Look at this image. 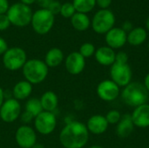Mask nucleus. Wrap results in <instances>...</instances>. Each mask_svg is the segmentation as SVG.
Returning <instances> with one entry per match:
<instances>
[{"label":"nucleus","mask_w":149,"mask_h":148,"mask_svg":"<svg viewBox=\"0 0 149 148\" xmlns=\"http://www.w3.org/2000/svg\"><path fill=\"white\" fill-rule=\"evenodd\" d=\"M53 0H37L36 2L41 7V9H47Z\"/></svg>","instance_id":"obj_37"},{"label":"nucleus","mask_w":149,"mask_h":148,"mask_svg":"<svg viewBox=\"0 0 149 148\" xmlns=\"http://www.w3.org/2000/svg\"><path fill=\"white\" fill-rule=\"evenodd\" d=\"M148 93L142 83L131 82L123 87L122 92H120V97L126 105L135 108L148 102Z\"/></svg>","instance_id":"obj_2"},{"label":"nucleus","mask_w":149,"mask_h":148,"mask_svg":"<svg viewBox=\"0 0 149 148\" xmlns=\"http://www.w3.org/2000/svg\"><path fill=\"white\" fill-rule=\"evenodd\" d=\"M61 5H62V3H60V2L53 0V1L52 2V3L49 5V7L47 8V10H48L52 14H53V15L55 16V15L60 13Z\"/></svg>","instance_id":"obj_30"},{"label":"nucleus","mask_w":149,"mask_h":148,"mask_svg":"<svg viewBox=\"0 0 149 148\" xmlns=\"http://www.w3.org/2000/svg\"><path fill=\"white\" fill-rule=\"evenodd\" d=\"M5 100V98H4V91L3 90L2 87H0V107L2 106L3 101Z\"/></svg>","instance_id":"obj_39"},{"label":"nucleus","mask_w":149,"mask_h":148,"mask_svg":"<svg viewBox=\"0 0 149 148\" xmlns=\"http://www.w3.org/2000/svg\"><path fill=\"white\" fill-rule=\"evenodd\" d=\"M115 24V16L112 10L108 9L98 10L92 21L91 26L93 30L98 34H106L113 28Z\"/></svg>","instance_id":"obj_6"},{"label":"nucleus","mask_w":149,"mask_h":148,"mask_svg":"<svg viewBox=\"0 0 149 148\" xmlns=\"http://www.w3.org/2000/svg\"><path fill=\"white\" fill-rule=\"evenodd\" d=\"M76 13V10L72 4V3L66 2L61 5V10H60V15L65 18H71L74 14Z\"/></svg>","instance_id":"obj_27"},{"label":"nucleus","mask_w":149,"mask_h":148,"mask_svg":"<svg viewBox=\"0 0 149 148\" xmlns=\"http://www.w3.org/2000/svg\"><path fill=\"white\" fill-rule=\"evenodd\" d=\"M89 134L84 123L71 121L62 128L58 138L64 148H83L88 142Z\"/></svg>","instance_id":"obj_1"},{"label":"nucleus","mask_w":149,"mask_h":148,"mask_svg":"<svg viewBox=\"0 0 149 148\" xmlns=\"http://www.w3.org/2000/svg\"><path fill=\"white\" fill-rule=\"evenodd\" d=\"M27 61V55L20 47L9 48L3 55V65L9 71H18L23 68Z\"/></svg>","instance_id":"obj_7"},{"label":"nucleus","mask_w":149,"mask_h":148,"mask_svg":"<svg viewBox=\"0 0 149 148\" xmlns=\"http://www.w3.org/2000/svg\"><path fill=\"white\" fill-rule=\"evenodd\" d=\"M43 110L45 112L53 113L58 106V95L52 91H46L44 92L39 99Z\"/></svg>","instance_id":"obj_21"},{"label":"nucleus","mask_w":149,"mask_h":148,"mask_svg":"<svg viewBox=\"0 0 149 148\" xmlns=\"http://www.w3.org/2000/svg\"><path fill=\"white\" fill-rule=\"evenodd\" d=\"M71 24L76 31H85L91 26V20L86 14L76 12L71 17Z\"/></svg>","instance_id":"obj_23"},{"label":"nucleus","mask_w":149,"mask_h":148,"mask_svg":"<svg viewBox=\"0 0 149 148\" xmlns=\"http://www.w3.org/2000/svg\"><path fill=\"white\" fill-rule=\"evenodd\" d=\"M9 49L7 42L0 37V55H3L5 53V51Z\"/></svg>","instance_id":"obj_35"},{"label":"nucleus","mask_w":149,"mask_h":148,"mask_svg":"<svg viewBox=\"0 0 149 148\" xmlns=\"http://www.w3.org/2000/svg\"><path fill=\"white\" fill-rule=\"evenodd\" d=\"M86 126L89 133L94 135H100L106 133L109 124L105 116L100 114H96V115H93L88 119Z\"/></svg>","instance_id":"obj_16"},{"label":"nucleus","mask_w":149,"mask_h":148,"mask_svg":"<svg viewBox=\"0 0 149 148\" xmlns=\"http://www.w3.org/2000/svg\"><path fill=\"white\" fill-rule=\"evenodd\" d=\"M120 65H127L128 64V55L125 51H119L116 53L115 56V62Z\"/></svg>","instance_id":"obj_29"},{"label":"nucleus","mask_w":149,"mask_h":148,"mask_svg":"<svg viewBox=\"0 0 149 148\" xmlns=\"http://www.w3.org/2000/svg\"><path fill=\"white\" fill-rule=\"evenodd\" d=\"M54 15L47 9H39L32 14L31 24L34 31L39 35L47 34L53 27Z\"/></svg>","instance_id":"obj_5"},{"label":"nucleus","mask_w":149,"mask_h":148,"mask_svg":"<svg viewBox=\"0 0 149 148\" xmlns=\"http://www.w3.org/2000/svg\"><path fill=\"white\" fill-rule=\"evenodd\" d=\"M105 35L107 45L113 50L120 49L127 43V33L120 27H113Z\"/></svg>","instance_id":"obj_13"},{"label":"nucleus","mask_w":149,"mask_h":148,"mask_svg":"<svg viewBox=\"0 0 149 148\" xmlns=\"http://www.w3.org/2000/svg\"><path fill=\"white\" fill-rule=\"evenodd\" d=\"M15 140L20 148H31L37 143L36 131L28 125H23L17 129Z\"/></svg>","instance_id":"obj_12"},{"label":"nucleus","mask_w":149,"mask_h":148,"mask_svg":"<svg viewBox=\"0 0 149 148\" xmlns=\"http://www.w3.org/2000/svg\"><path fill=\"white\" fill-rule=\"evenodd\" d=\"M116 53L113 49L107 46H101L95 51L94 57L96 61L103 66H111L115 62Z\"/></svg>","instance_id":"obj_17"},{"label":"nucleus","mask_w":149,"mask_h":148,"mask_svg":"<svg viewBox=\"0 0 149 148\" xmlns=\"http://www.w3.org/2000/svg\"><path fill=\"white\" fill-rule=\"evenodd\" d=\"M35 131L42 135L52 133L57 126V118L53 113L43 111L34 119Z\"/></svg>","instance_id":"obj_8"},{"label":"nucleus","mask_w":149,"mask_h":148,"mask_svg":"<svg viewBox=\"0 0 149 148\" xmlns=\"http://www.w3.org/2000/svg\"></svg>","instance_id":"obj_47"},{"label":"nucleus","mask_w":149,"mask_h":148,"mask_svg":"<svg viewBox=\"0 0 149 148\" xmlns=\"http://www.w3.org/2000/svg\"><path fill=\"white\" fill-rule=\"evenodd\" d=\"M31 148H45V146L44 145H42V144H40V143H36L33 147Z\"/></svg>","instance_id":"obj_41"},{"label":"nucleus","mask_w":149,"mask_h":148,"mask_svg":"<svg viewBox=\"0 0 149 148\" xmlns=\"http://www.w3.org/2000/svg\"><path fill=\"white\" fill-rule=\"evenodd\" d=\"M21 105L14 98L7 99L0 107V120L5 123H12L21 115Z\"/></svg>","instance_id":"obj_9"},{"label":"nucleus","mask_w":149,"mask_h":148,"mask_svg":"<svg viewBox=\"0 0 149 148\" xmlns=\"http://www.w3.org/2000/svg\"><path fill=\"white\" fill-rule=\"evenodd\" d=\"M24 79L31 85H38L45 80L49 73V67L45 61L38 58L28 59L22 68Z\"/></svg>","instance_id":"obj_3"},{"label":"nucleus","mask_w":149,"mask_h":148,"mask_svg":"<svg viewBox=\"0 0 149 148\" xmlns=\"http://www.w3.org/2000/svg\"><path fill=\"white\" fill-rule=\"evenodd\" d=\"M65 66L70 74L79 75L85 70L86 58L79 51L71 52L65 58Z\"/></svg>","instance_id":"obj_14"},{"label":"nucleus","mask_w":149,"mask_h":148,"mask_svg":"<svg viewBox=\"0 0 149 148\" xmlns=\"http://www.w3.org/2000/svg\"><path fill=\"white\" fill-rule=\"evenodd\" d=\"M88 148H104L103 147H101V146H99V145H94V146H92V147H90Z\"/></svg>","instance_id":"obj_43"},{"label":"nucleus","mask_w":149,"mask_h":148,"mask_svg":"<svg viewBox=\"0 0 149 148\" xmlns=\"http://www.w3.org/2000/svg\"><path fill=\"white\" fill-rule=\"evenodd\" d=\"M9 2L8 0H0V15L6 14L9 10Z\"/></svg>","instance_id":"obj_34"},{"label":"nucleus","mask_w":149,"mask_h":148,"mask_svg":"<svg viewBox=\"0 0 149 148\" xmlns=\"http://www.w3.org/2000/svg\"><path fill=\"white\" fill-rule=\"evenodd\" d=\"M20 120L24 123V125H27V124H29V123H31L32 120H34V117L31 114V113H27V112H25V111H24L22 113H21V115H20Z\"/></svg>","instance_id":"obj_32"},{"label":"nucleus","mask_w":149,"mask_h":148,"mask_svg":"<svg viewBox=\"0 0 149 148\" xmlns=\"http://www.w3.org/2000/svg\"><path fill=\"white\" fill-rule=\"evenodd\" d=\"M134 126L139 128L149 127V104L139 106L134 109L131 114Z\"/></svg>","instance_id":"obj_15"},{"label":"nucleus","mask_w":149,"mask_h":148,"mask_svg":"<svg viewBox=\"0 0 149 148\" xmlns=\"http://www.w3.org/2000/svg\"><path fill=\"white\" fill-rule=\"evenodd\" d=\"M32 14L31 7L21 2L10 6L6 13L10 24L17 27H25L31 24Z\"/></svg>","instance_id":"obj_4"},{"label":"nucleus","mask_w":149,"mask_h":148,"mask_svg":"<svg viewBox=\"0 0 149 148\" xmlns=\"http://www.w3.org/2000/svg\"><path fill=\"white\" fill-rule=\"evenodd\" d=\"M148 66H149V62H148Z\"/></svg>","instance_id":"obj_45"},{"label":"nucleus","mask_w":149,"mask_h":148,"mask_svg":"<svg viewBox=\"0 0 149 148\" xmlns=\"http://www.w3.org/2000/svg\"><path fill=\"white\" fill-rule=\"evenodd\" d=\"M44 61L49 68L58 67L65 61L64 52L61 49L53 47L46 52Z\"/></svg>","instance_id":"obj_20"},{"label":"nucleus","mask_w":149,"mask_h":148,"mask_svg":"<svg viewBox=\"0 0 149 148\" xmlns=\"http://www.w3.org/2000/svg\"><path fill=\"white\" fill-rule=\"evenodd\" d=\"M37 0H21V3L26 4V5H30V4H32L33 3H35Z\"/></svg>","instance_id":"obj_40"},{"label":"nucleus","mask_w":149,"mask_h":148,"mask_svg":"<svg viewBox=\"0 0 149 148\" xmlns=\"http://www.w3.org/2000/svg\"><path fill=\"white\" fill-rule=\"evenodd\" d=\"M148 50H149V42H148Z\"/></svg>","instance_id":"obj_44"},{"label":"nucleus","mask_w":149,"mask_h":148,"mask_svg":"<svg viewBox=\"0 0 149 148\" xmlns=\"http://www.w3.org/2000/svg\"><path fill=\"white\" fill-rule=\"evenodd\" d=\"M111 3H112V0H96V4L101 10L108 9V7L111 5Z\"/></svg>","instance_id":"obj_33"},{"label":"nucleus","mask_w":149,"mask_h":148,"mask_svg":"<svg viewBox=\"0 0 149 148\" xmlns=\"http://www.w3.org/2000/svg\"><path fill=\"white\" fill-rule=\"evenodd\" d=\"M95 51H96V48H95L94 44L92 43H89V42H86V43H84L83 44H81L79 51V52L85 58L93 57L95 54Z\"/></svg>","instance_id":"obj_26"},{"label":"nucleus","mask_w":149,"mask_h":148,"mask_svg":"<svg viewBox=\"0 0 149 148\" xmlns=\"http://www.w3.org/2000/svg\"><path fill=\"white\" fill-rule=\"evenodd\" d=\"M96 92L101 100L112 102L120 95V87L112 79H105L99 83Z\"/></svg>","instance_id":"obj_11"},{"label":"nucleus","mask_w":149,"mask_h":148,"mask_svg":"<svg viewBox=\"0 0 149 148\" xmlns=\"http://www.w3.org/2000/svg\"><path fill=\"white\" fill-rule=\"evenodd\" d=\"M110 77L120 87H125L132 82L133 72L128 64L120 65L114 63L110 66Z\"/></svg>","instance_id":"obj_10"},{"label":"nucleus","mask_w":149,"mask_h":148,"mask_svg":"<svg viewBox=\"0 0 149 148\" xmlns=\"http://www.w3.org/2000/svg\"><path fill=\"white\" fill-rule=\"evenodd\" d=\"M72 4L76 12L86 14L93 10L96 5V0H73Z\"/></svg>","instance_id":"obj_25"},{"label":"nucleus","mask_w":149,"mask_h":148,"mask_svg":"<svg viewBox=\"0 0 149 148\" xmlns=\"http://www.w3.org/2000/svg\"><path fill=\"white\" fill-rule=\"evenodd\" d=\"M10 25V22L7 15L6 14L0 15V31L7 30Z\"/></svg>","instance_id":"obj_31"},{"label":"nucleus","mask_w":149,"mask_h":148,"mask_svg":"<svg viewBox=\"0 0 149 148\" xmlns=\"http://www.w3.org/2000/svg\"><path fill=\"white\" fill-rule=\"evenodd\" d=\"M32 92V85L28 81L21 80L15 84L12 89V98L18 101L28 99Z\"/></svg>","instance_id":"obj_18"},{"label":"nucleus","mask_w":149,"mask_h":148,"mask_svg":"<svg viewBox=\"0 0 149 148\" xmlns=\"http://www.w3.org/2000/svg\"><path fill=\"white\" fill-rule=\"evenodd\" d=\"M148 148H149V147H148Z\"/></svg>","instance_id":"obj_46"},{"label":"nucleus","mask_w":149,"mask_h":148,"mask_svg":"<svg viewBox=\"0 0 149 148\" xmlns=\"http://www.w3.org/2000/svg\"><path fill=\"white\" fill-rule=\"evenodd\" d=\"M145 88L147 89V91L149 92V72L146 75L145 79H144V83H143Z\"/></svg>","instance_id":"obj_38"},{"label":"nucleus","mask_w":149,"mask_h":148,"mask_svg":"<svg viewBox=\"0 0 149 148\" xmlns=\"http://www.w3.org/2000/svg\"><path fill=\"white\" fill-rule=\"evenodd\" d=\"M24 111L31 113L34 118H36L44 111L40 99L38 98H30L29 99H27L24 106Z\"/></svg>","instance_id":"obj_24"},{"label":"nucleus","mask_w":149,"mask_h":148,"mask_svg":"<svg viewBox=\"0 0 149 148\" xmlns=\"http://www.w3.org/2000/svg\"><path fill=\"white\" fill-rule=\"evenodd\" d=\"M146 27H147L148 31H149V16L147 18V21H146Z\"/></svg>","instance_id":"obj_42"},{"label":"nucleus","mask_w":149,"mask_h":148,"mask_svg":"<svg viewBox=\"0 0 149 148\" xmlns=\"http://www.w3.org/2000/svg\"><path fill=\"white\" fill-rule=\"evenodd\" d=\"M105 117L109 125H117L120 122L122 115L118 110H110Z\"/></svg>","instance_id":"obj_28"},{"label":"nucleus","mask_w":149,"mask_h":148,"mask_svg":"<svg viewBox=\"0 0 149 148\" xmlns=\"http://www.w3.org/2000/svg\"><path fill=\"white\" fill-rule=\"evenodd\" d=\"M147 31L142 27H136L127 33V43L133 46H139L147 40Z\"/></svg>","instance_id":"obj_22"},{"label":"nucleus","mask_w":149,"mask_h":148,"mask_svg":"<svg viewBox=\"0 0 149 148\" xmlns=\"http://www.w3.org/2000/svg\"><path fill=\"white\" fill-rule=\"evenodd\" d=\"M121 29H122L125 32L128 33L129 31H131L134 29V28H133V24H132L130 21H125V22L123 23V24H122Z\"/></svg>","instance_id":"obj_36"},{"label":"nucleus","mask_w":149,"mask_h":148,"mask_svg":"<svg viewBox=\"0 0 149 148\" xmlns=\"http://www.w3.org/2000/svg\"><path fill=\"white\" fill-rule=\"evenodd\" d=\"M134 125L131 118V114L122 115L120 122L116 126V133L120 138L125 139L129 137L134 132Z\"/></svg>","instance_id":"obj_19"}]
</instances>
